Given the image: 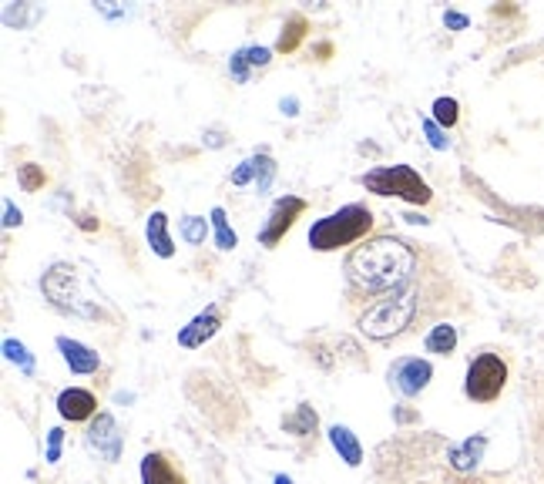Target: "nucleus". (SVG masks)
<instances>
[{"instance_id":"nucleus-3","label":"nucleus","mask_w":544,"mask_h":484,"mask_svg":"<svg viewBox=\"0 0 544 484\" xmlns=\"http://www.w3.org/2000/svg\"><path fill=\"white\" fill-rule=\"evenodd\" d=\"M423 296H427V279L413 276L410 283H404V286L387 293V296H380V300H373L363 310L360 319H356L360 333L370 336V340H393V336H400L423 313L420 310Z\"/></svg>"},{"instance_id":"nucleus-9","label":"nucleus","mask_w":544,"mask_h":484,"mask_svg":"<svg viewBox=\"0 0 544 484\" xmlns=\"http://www.w3.org/2000/svg\"><path fill=\"white\" fill-rule=\"evenodd\" d=\"M306 209H309V206H306V198H300V196L276 198V206H272V212H269V222H266L262 232H259V246L272 249L276 242L286 236L289 229L296 226V219H300Z\"/></svg>"},{"instance_id":"nucleus-37","label":"nucleus","mask_w":544,"mask_h":484,"mask_svg":"<svg viewBox=\"0 0 544 484\" xmlns=\"http://www.w3.org/2000/svg\"><path fill=\"white\" fill-rule=\"evenodd\" d=\"M276 484H292V481H289L286 474H279V478H276Z\"/></svg>"},{"instance_id":"nucleus-36","label":"nucleus","mask_w":544,"mask_h":484,"mask_svg":"<svg viewBox=\"0 0 544 484\" xmlns=\"http://www.w3.org/2000/svg\"><path fill=\"white\" fill-rule=\"evenodd\" d=\"M393 417H396V421H400V424L417 421V414H413V410H393Z\"/></svg>"},{"instance_id":"nucleus-32","label":"nucleus","mask_w":544,"mask_h":484,"mask_svg":"<svg viewBox=\"0 0 544 484\" xmlns=\"http://www.w3.org/2000/svg\"><path fill=\"white\" fill-rule=\"evenodd\" d=\"M60 440H64V431L54 427V431H51V440H47V461H58L60 457Z\"/></svg>"},{"instance_id":"nucleus-2","label":"nucleus","mask_w":544,"mask_h":484,"mask_svg":"<svg viewBox=\"0 0 544 484\" xmlns=\"http://www.w3.org/2000/svg\"><path fill=\"white\" fill-rule=\"evenodd\" d=\"M451 440L440 434H410V438L383 440L373 454V471L383 484H420L437 468H447Z\"/></svg>"},{"instance_id":"nucleus-26","label":"nucleus","mask_w":544,"mask_h":484,"mask_svg":"<svg viewBox=\"0 0 544 484\" xmlns=\"http://www.w3.org/2000/svg\"><path fill=\"white\" fill-rule=\"evenodd\" d=\"M252 162H256V185H259V192H269L272 179H276V162H272L266 151L252 155Z\"/></svg>"},{"instance_id":"nucleus-6","label":"nucleus","mask_w":544,"mask_h":484,"mask_svg":"<svg viewBox=\"0 0 544 484\" xmlns=\"http://www.w3.org/2000/svg\"><path fill=\"white\" fill-rule=\"evenodd\" d=\"M504 387H508V363L500 360L498 353H477L468 367L464 393L477 404H491V400H498Z\"/></svg>"},{"instance_id":"nucleus-23","label":"nucleus","mask_w":544,"mask_h":484,"mask_svg":"<svg viewBox=\"0 0 544 484\" xmlns=\"http://www.w3.org/2000/svg\"><path fill=\"white\" fill-rule=\"evenodd\" d=\"M179 232H181V239L188 242V246H202V242H205V236H209V226H205V219H202V215H185V219H181V226H179Z\"/></svg>"},{"instance_id":"nucleus-31","label":"nucleus","mask_w":544,"mask_h":484,"mask_svg":"<svg viewBox=\"0 0 544 484\" xmlns=\"http://www.w3.org/2000/svg\"><path fill=\"white\" fill-rule=\"evenodd\" d=\"M252 175H256V162L249 158V162H242V165L232 172V185H245V182L252 179Z\"/></svg>"},{"instance_id":"nucleus-27","label":"nucleus","mask_w":544,"mask_h":484,"mask_svg":"<svg viewBox=\"0 0 544 484\" xmlns=\"http://www.w3.org/2000/svg\"><path fill=\"white\" fill-rule=\"evenodd\" d=\"M457 118H460V105H457L453 98H437V101H434V121H437V125L453 128Z\"/></svg>"},{"instance_id":"nucleus-16","label":"nucleus","mask_w":544,"mask_h":484,"mask_svg":"<svg viewBox=\"0 0 544 484\" xmlns=\"http://www.w3.org/2000/svg\"><path fill=\"white\" fill-rule=\"evenodd\" d=\"M58 350L64 353V363H68L75 374H94V370L101 367V357H98L91 347H84V343L71 340V336H58Z\"/></svg>"},{"instance_id":"nucleus-20","label":"nucleus","mask_w":544,"mask_h":484,"mask_svg":"<svg viewBox=\"0 0 544 484\" xmlns=\"http://www.w3.org/2000/svg\"><path fill=\"white\" fill-rule=\"evenodd\" d=\"M423 347L430 350V353H440V357L453 353V350H457V327H451V323H437L434 330L427 333Z\"/></svg>"},{"instance_id":"nucleus-4","label":"nucleus","mask_w":544,"mask_h":484,"mask_svg":"<svg viewBox=\"0 0 544 484\" xmlns=\"http://www.w3.org/2000/svg\"><path fill=\"white\" fill-rule=\"evenodd\" d=\"M373 229V212L353 202V206H343L340 212H330L326 219L313 222L309 229V246L316 253H332L340 246H349V242H360L366 232Z\"/></svg>"},{"instance_id":"nucleus-10","label":"nucleus","mask_w":544,"mask_h":484,"mask_svg":"<svg viewBox=\"0 0 544 484\" xmlns=\"http://www.w3.org/2000/svg\"><path fill=\"white\" fill-rule=\"evenodd\" d=\"M430 377H434V367L427 360H420V357H400L390 367V383L404 397H417L430 383Z\"/></svg>"},{"instance_id":"nucleus-1","label":"nucleus","mask_w":544,"mask_h":484,"mask_svg":"<svg viewBox=\"0 0 544 484\" xmlns=\"http://www.w3.org/2000/svg\"><path fill=\"white\" fill-rule=\"evenodd\" d=\"M420 253L396 236H373L360 242L343 262L349 300H380L417 276Z\"/></svg>"},{"instance_id":"nucleus-28","label":"nucleus","mask_w":544,"mask_h":484,"mask_svg":"<svg viewBox=\"0 0 544 484\" xmlns=\"http://www.w3.org/2000/svg\"><path fill=\"white\" fill-rule=\"evenodd\" d=\"M249 68H252V64H249V54H245V47H242V51H236L232 60H228V71H232V77H236L239 85H245V81H249Z\"/></svg>"},{"instance_id":"nucleus-18","label":"nucleus","mask_w":544,"mask_h":484,"mask_svg":"<svg viewBox=\"0 0 544 484\" xmlns=\"http://www.w3.org/2000/svg\"><path fill=\"white\" fill-rule=\"evenodd\" d=\"M330 440H332V448H336V454L347 461L349 468L363 464V448H360V440H356V434H353L349 427H343V424L330 427Z\"/></svg>"},{"instance_id":"nucleus-14","label":"nucleus","mask_w":544,"mask_h":484,"mask_svg":"<svg viewBox=\"0 0 544 484\" xmlns=\"http://www.w3.org/2000/svg\"><path fill=\"white\" fill-rule=\"evenodd\" d=\"M222 327V313H219V306H209L205 313H198L188 327H181L179 330V343L181 347H202L205 340H212L215 333Z\"/></svg>"},{"instance_id":"nucleus-19","label":"nucleus","mask_w":544,"mask_h":484,"mask_svg":"<svg viewBox=\"0 0 544 484\" xmlns=\"http://www.w3.org/2000/svg\"><path fill=\"white\" fill-rule=\"evenodd\" d=\"M306 30H309V20L302 14H289V20L283 24V34H279V41H276V51L279 54H292L296 47L306 41Z\"/></svg>"},{"instance_id":"nucleus-8","label":"nucleus","mask_w":544,"mask_h":484,"mask_svg":"<svg viewBox=\"0 0 544 484\" xmlns=\"http://www.w3.org/2000/svg\"><path fill=\"white\" fill-rule=\"evenodd\" d=\"M41 289H44V296L58 310L64 313H77V317H98L91 306H84L81 300V293H77V276H75V266H68V262H54L51 270L44 272V279H41Z\"/></svg>"},{"instance_id":"nucleus-24","label":"nucleus","mask_w":544,"mask_h":484,"mask_svg":"<svg viewBox=\"0 0 544 484\" xmlns=\"http://www.w3.org/2000/svg\"><path fill=\"white\" fill-rule=\"evenodd\" d=\"M4 353H7V360H14L24 374H34V357L28 353V347L20 343V340H4Z\"/></svg>"},{"instance_id":"nucleus-17","label":"nucleus","mask_w":544,"mask_h":484,"mask_svg":"<svg viewBox=\"0 0 544 484\" xmlns=\"http://www.w3.org/2000/svg\"><path fill=\"white\" fill-rule=\"evenodd\" d=\"M145 236H148V246H151V253H155V256H162V259L175 256V246H172V236H168V215H165V212H151Z\"/></svg>"},{"instance_id":"nucleus-34","label":"nucleus","mask_w":544,"mask_h":484,"mask_svg":"<svg viewBox=\"0 0 544 484\" xmlns=\"http://www.w3.org/2000/svg\"><path fill=\"white\" fill-rule=\"evenodd\" d=\"M444 24H447V28H453V30H464L470 20L464 14H457V11H447V14H444Z\"/></svg>"},{"instance_id":"nucleus-7","label":"nucleus","mask_w":544,"mask_h":484,"mask_svg":"<svg viewBox=\"0 0 544 484\" xmlns=\"http://www.w3.org/2000/svg\"><path fill=\"white\" fill-rule=\"evenodd\" d=\"M524 404H528V434H524V444H528L531 471L544 481V370H538V374H531L524 380Z\"/></svg>"},{"instance_id":"nucleus-35","label":"nucleus","mask_w":544,"mask_h":484,"mask_svg":"<svg viewBox=\"0 0 544 484\" xmlns=\"http://www.w3.org/2000/svg\"><path fill=\"white\" fill-rule=\"evenodd\" d=\"M447 484H498L494 478H470V474H451Z\"/></svg>"},{"instance_id":"nucleus-11","label":"nucleus","mask_w":544,"mask_h":484,"mask_svg":"<svg viewBox=\"0 0 544 484\" xmlns=\"http://www.w3.org/2000/svg\"><path fill=\"white\" fill-rule=\"evenodd\" d=\"M88 448L98 457H105L108 464H115L121 457V431L111 414H98L88 427Z\"/></svg>"},{"instance_id":"nucleus-22","label":"nucleus","mask_w":544,"mask_h":484,"mask_svg":"<svg viewBox=\"0 0 544 484\" xmlns=\"http://www.w3.org/2000/svg\"><path fill=\"white\" fill-rule=\"evenodd\" d=\"M212 229H215V246H219L222 253H228V249H236V246H239V236L232 232V226H228L226 209H222V206H215V209H212Z\"/></svg>"},{"instance_id":"nucleus-13","label":"nucleus","mask_w":544,"mask_h":484,"mask_svg":"<svg viewBox=\"0 0 544 484\" xmlns=\"http://www.w3.org/2000/svg\"><path fill=\"white\" fill-rule=\"evenodd\" d=\"M141 484H188L181 468L165 451H151L141 461Z\"/></svg>"},{"instance_id":"nucleus-25","label":"nucleus","mask_w":544,"mask_h":484,"mask_svg":"<svg viewBox=\"0 0 544 484\" xmlns=\"http://www.w3.org/2000/svg\"><path fill=\"white\" fill-rule=\"evenodd\" d=\"M17 182H20L24 192H37V189H44V168L28 162V165L17 168Z\"/></svg>"},{"instance_id":"nucleus-30","label":"nucleus","mask_w":544,"mask_h":484,"mask_svg":"<svg viewBox=\"0 0 544 484\" xmlns=\"http://www.w3.org/2000/svg\"><path fill=\"white\" fill-rule=\"evenodd\" d=\"M245 54H249V64H252V68H266L272 58L269 47H245Z\"/></svg>"},{"instance_id":"nucleus-33","label":"nucleus","mask_w":544,"mask_h":484,"mask_svg":"<svg viewBox=\"0 0 544 484\" xmlns=\"http://www.w3.org/2000/svg\"><path fill=\"white\" fill-rule=\"evenodd\" d=\"M24 222V215H20V209H14V202H4V226L14 229Z\"/></svg>"},{"instance_id":"nucleus-5","label":"nucleus","mask_w":544,"mask_h":484,"mask_svg":"<svg viewBox=\"0 0 544 484\" xmlns=\"http://www.w3.org/2000/svg\"><path fill=\"white\" fill-rule=\"evenodd\" d=\"M363 189L373 192V196H396V198H407L413 206H427L434 192L430 185L413 172L410 165H380L373 172L363 175Z\"/></svg>"},{"instance_id":"nucleus-12","label":"nucleus","mask_w":544,"mask_h":484,"mask_svg":"<svg viewBox=\"0 0 544 484\" xmlns=\"http://www.w3.org/2000/svg\"><path fill=\"white\" fill-rule=\"evenodd\" d=\"M58 410L64 421H94V414H98V397L84 387H68V391H60L58 397Z\"/></svg>"},{"instance_id":"nucleus-29","label":"nucleus","mask_w":544,"mask_h":484,"mask_svg":"<svg viewBox=\"0 0 544 484\" xmlns=\"http://www.w3.org/2000/svg\"><path fill=\"white\" fill-rule=\"evenodd\" d=\"M423 132H427V138H430V145H434V149L437 151H444L447 149V145H451V141H447V138H444V132H440V125L434 118H423Z\"/></svg>"},{"instance_id":"nucleus-21","label":"nucleus","mask_w":544,"mask_h":484,"mask_svg":"<svg viewBox=\"0 0 544 484\" xmlns=\"http://www.w3.org/2000/svg\"><path fill=\"white\" fill-rule=\"evenodd\" d=\"M316 421H319L316 410L309 407V404H300L292 417H283V427H286L289 434H300V438H306V434H316Z\"/></svg>"},{"instance_id":"nucleus-15","label":"nucleus","mask_w":544,"mask_h":484,"mask_svg":"<svg viewBox=\"0 0 544 484\" xmlns=\"http://www.w3.org/2000/svg\"><path fill=\"white\" fill-rule=\"evenodd\" d=\"M484 451H487V438H484V434L468 438L464 444H451V451H447V464H451L453 474H470V471L481 464Z\"/></svg>"}]
</instances>
